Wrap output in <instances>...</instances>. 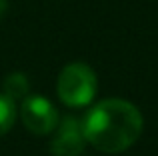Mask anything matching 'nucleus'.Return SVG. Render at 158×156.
I'll return each instance as SVG.
<instances>
[{
	"label": "nucleus",
	"mask_w": 158,
	"mask_h": 156,
	"mask_svg": "<svg viewBox=\"0 0 158 156\" xmlns=\"http://www.w3.org/2000/svg\"><path fill=\"white\" fill-rule=\"evenodd\" d=\"M6 8H8V2H6V0H0V18L4 16V12H6Z\"/></svg>",
	"instance_id": "7"
},
{
	"label": "nucleus",
	"mask_w": 158,
	"mask_h": 156,
	"mask_svg": "<svg viewBox=\"0 0 158 156\" xmlns=\"http://www.w3.org/2000/svg\"><path fill=\"white\" fill-rule=\"evenodd\" d=\"M56 134L52 138L50 152L52 156H80L86 146V136L82 122L74 116H66L64 120H58Z\"/></svg>",
	"instance_id": "4"
},
{
	"label": "nucleus",
	"mask_w": 158,
	"mask_h": 156,
	"mask_svg": "<svg viewBox=\"0 0 158 156\" xmlns=\"http://www.w3.org/2000/svg\"><path fill=\"white\" fill-rule=\"evenodd\" d=\"M20 118H22L24 126L36 136L54 132V128L58 126V120H60L54 104L44 96H24Z\"/></svg>",
	"instance_id": "3"
},
{
	"label": "nucleus",
	"mask_w": 158,
	"mask_h": 156,
	"mask_svg": "<svg viewBox=\"0 0 158 156\" xmlns=\"http://www.w3.org/2000/svg\"><path fill=\"white\" fill-rule=\"evenodd\" d=\"M28 92V78L22 72H12L4 80V94L12 100H20Z\"/></svg>",
	"instance_id": "5"
},
{
	"label": "nucleus",
	"mask_w": 158,
	"mask_h": 156,
	"mask_svg": "<svg viewBox=\"0 0 158 156\" xmlns=\"http://www.w3.org/2000/svg\"><path fill=\"white\" fill-rule=\"evenodd\" d=\"M56 90L66 106H86L96 94V74L84 62L66 64L58 74Z\"/></svg>",
	"instance_id": "2"
},
{
	"label": "nucleus",
	"mask_w": 158,
	"mask_h": 156,
	"mask_svg": "<svg viewBox=\"0 0 158 156\" xmlns=\"http://www.w3.org/2000/svg\"><path fill=\"white\" fill-rule=\"evenodd\" d=\"M142 114L132 102L108 98L88 110L82 120L86 142L106 154H118L130 148L142 134Z\"/></svg>",
	"instance_id": "1"
},
{
	"label": "nucleus",
	"mask_w": 158,
	"mask_h": 156,
	"mask_svg": "<svg viewBox=\"0 0 158 156\" xmlns=\"http://www.w3.org/2000/svg\"><path fill=\"white\" fill-rule=\"evenodd\" d=\"M14 118H16L14 100L8 98L6 94H0V136H4V134L12 128Z\"/></svg>",
	"instance_id": "6"
}]
</instances>
